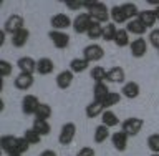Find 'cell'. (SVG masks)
Wrapping results in <instances>:
<instances>
[{
    "label": "cell",
    "mask_w": 159,
    "mask_h": 156,
    "mask_svg": "<svg viewBox=\"0 0 159 156\" xmlns=\"http://www.w3.org/2000/svg\"><path fill=\"white\" fill-rule=\"evenodd\" d=\"M84 3V8L88 10L89 17L93 18V22H98V23H108V20L111 18V15H109V8L104 5L103 2H98V0H94V2H83Z\"/></svg>",
    "instance_id": "1"
},
{
    "label": "cell",
    "mask_w": 159,
    "mask_h": 156,
    "mask_svg": "<svg viewBox=\"0 0 159 156\" xmlns=\"http://www.w3.org/2000/svg\"><path fill=\"white\" fill-rule=\"evenodd\" d=\"M144 126V120L143 118H138V116H131L128 120H124L121 123V130L128 135L129 138L131 136H138L141 133V130Z\"/></svg>",
    "instance_id": "2"
},
{
    "label": "cell",
    "mask_w": 159,
    "mask_h": 156,
    "mask_svg": "<svg viewBox=\"0 0 159 156\" xmlns=\"http://www.w3.org/2000/svg\"><path fill=\"white\" fill-rule=\"evenodd\" d=\"M75 136H76V125L73 121H66L60 130V135H58V143L61 146H68V144L73 143Z\"/></svg>",
    "instance_id": "3"
},
{
    "label": "cell",
    "mask_w": 159,
    "mask_h": 156,
    "mask_svg": "<svg viewBox=\"0 0 159 156\" xmlns=\"http://www.w3.org/2000/svg\"><path fill=\"white\" fill-rule=\"evenodd\" d=\"M103 57H104V50L98 43H89L83 48V58L89 63L99 62V60H103Z\"/></svg>",
    "instance_id": "4"
},
{
    "label": "cell",
    "mask_w": 159,
    "mask_h": 156,
    "mask_svg": "<svg viewBox=\"0 0 159 156\" xmlns=\"http://www.w3.org/2000/svg\"><path fill=\"white\" fill-rule=\"evenodd\" d=\"M22 28H25V18L20 13H12L3 23L5 33H10V35H13L15 32H18Z\"/></svg>",
    "instance_id": "5"
},
{
    "label": "cell",
    "mask_w": 159,
    "mask_h": 156,
    "mask_svg": "<svg viewBox=\"0 0 159 156\" xmlns=\"http://www.w3.org/2000/svg\"><path fill=\"white\" fill-rule=\"evenodd\" d=\"M91 23H93V18L89 17L88 12L78 13L76 17L73 18V30H75V33H88Z\"/></svg>",
    "instance_id": "6"
},
{
    "label": "cell",
    "mask_w": 159,
    "mask_h": 156,
    "mask_svg": "<svg viewBox=\"0 0 159 156\" xmlns=\"http://www.w3.org/2000/svg\"><path fill=\"white\" fill-rule=\"evenodd\" d=\"M50 25H52V30H60V32H65L70 27H73V20L68 17L66 13H57L50 18Z\"/></svg>",
    "instance_id": "7"
},
{
    "label": "cell",
    "mask_w": 159,
    "mask_h": 156,
    "mask_svg": "<svg viewBox=\"0 0 159 156\" xmlns=\"http://www.w3.org/2000/svg\"><path fill=\"white\" fill-rule=\"evenodd\" d=\"M48 37L52 40V43L57 47L58 50H65L70 45V35L66 32H60V30H50Z\"/></svg>",
    "instance_id": "8"
},
{
    "label": "cell",
    "mask_w": 159,
    "mask_h": 156,
    "mask_svg": "<svg viewBox=\"0 0 159 156\" xmlns=\"http://www.w3.org/2000/svg\"><path fill=\"white\" fill-rule=\"evenodd\" d=\"M38 106H40V100H38V97H35V95H25L22 98V111H23V115H27V116H30V115L35 116Z\"/></svg>",
    "instance_id": "9"
},
{
    "label": "cell",
    "mask_w": 159,
    "mask_h": 156,
    "mask_svg": "<svg viewBox=\"0 0 159 156\" xmlns=\"http://www.w3.org/2000/svg\"><path fill=\"white\" fill-rule=\"evenodd\" d=\"M17 144H18V136L15 135H3L0 138V148L5 154H17Z\"/></svg>",
    "instance_id": "10"
},
{
    "label": "cell",
    "mask_w": 159,
    "mask_h": 156,
    "mask_svg": "<svg viewBox=\"0 0 159 156\" xmlns=\"http://www.w3.org/2000/svg\"><path fill=\"white\" fill-rule=\"evenodd\" d=\"M129 52H131V55L134 58H143L148 52V42L143 37L134 38L133 42L129 43Z\"/></svg>",
    "instance_id": "11"
},
{
    "label": "cell",
    "mask_w": 159,
    "mask_h": 156,
    "mask_svg": "<svg viewBox=\"0 0 159 156\" xmlns=\"http://www.w3.org/2000/svg\"><path fill=\"white\" fill-rule=\"evenodd\" d=\"M35 83V78L33 75H28V73H18L17 77H15L13 80V85L17 90H22V92H27V90H30L33 87Z\"/></svg>",
    "instance_id": "12"
},
{
    "label": "cell",
    "mask_w": 159,
    "mask_h": 156,
    "mask_svg": "<svg viewBox=\"0 0 159 156\" xmlns=\"http://www.w3.org/2000/svg\"><path fill=\"white\" fill-rule=\"evenodd\" d=\"M128 139H129V136L123 131V130H118L116 133L111 135V143H113L114 149H116V151H119V153L126 151V148H128Z\"/></svg>",
    "instance_id": "13"
},
{
    "label": "cell",
    "mask_w": 159,
    "mask_h": 156,
    "mask_svg": "<svg viewBox=\"0 0 159 156\" xmlns=\"http://www.w3.org/2000/svg\"><path fill=\"white\" fill-rule=\"evenodd\" d=\"M73 80H75V73L71 70H63V72H60L57 75V78H55V82H57V87L60 90H66L73 85Z\"/></svg>",
    "instance_id": "14"
},
{
    "label": "cell",
    "mask_w": 159,
    "mask_h": 156,
    "mask_svg": "<svg viewBox=\"0 0 159 156\" xmlns=\"http://www.w3.org/2000/svg\"><path fill=\"white\" fill-rule=\"evenodd\" d=\"M17 67L20 70V73L33 75L37 72V60H33L32 57H20L17 60Z\"/></svg>",
    "instance_id": "15"
},
{
    "label": "cell",
    "mask_w": 159,
    "mask_h": 156,
    "mask_svg": "<svg viewBox=\"0 0 159 156\" xmlns=\"http://www.w3.org/2000/svg\"><path fill=\"white\" fill-rule=\"evenodd\" d=\"M126 80V72L123 67H113L106 73V83H124Z\"/></svg>",
    "instance_id": "16"
},
{
    "label": "cell",
    "mask_w": 159,
    "mask_h": 156,
    "mask_svg": "<svg viewBox=\"0 0 159 156\" xmlns=\"http://www.w3.org/2000/svg\"><path fill=\"white\" fill-rule=\"evenodd\" d=\"M139 93H141V87H139L138 82H126L123 85V88H121V95L124 98H128V100L138 98Z\"/></svg>",
    "instance_id": "17"
},
{
    "label": "cell",
    "mask_w": 159,
    "mask_h": 156,
    "mask_svg": "<svg viewBox=\"0 0 159 156\" xmlns=\"http://www.w3.org/2000/svg\"><path fill=\"white\" fill-rule=\"evenodd\" d=\"M28 38H30V30H28V28H22V30L15 32L12 37H10V42H12L13 47L22 48V47H25V45H27Z\"/></svg>",
    "instance_id": "18"
},
{
    "label": "cell",
    "mask_w": 159,
    "mask_h": 156,
    "mask_svg": "<svg viewBox=\"0 0 159 156\" xmlns=\"http://www.w3.org/2000/svg\"><path fill=\"white\" fill-rule=\"evenodd\" d=\"M53 70H55V63L52 58L43 57V58L37 60V73L38 75H50V73H53Z\"/></svg>",
    "instance_id": "19"
},
{
    "label": "cell",
    "mask_w": 159,
    "mask_h": 156,
    "mask_svg": "<svg viewBox=\"0 0 159 156\" xmlns=\"http://www.w3.org/2000/svg\"><path fill=\"white\" fill-rule=\"evenodd\" d=\"M109 93H111V92H109V87H108L106 82L94 83V87H93V100H96V102H103Z\"/></svg>",
    "instance_id": "20"
},
{
    "label": "cell",
    "mask_w": 159,
    "mask_h": 156,
    "mask_svg": "<svg viewBox=\"0 0 159 156\" xmlns=\"http://www.w3.org/2000/svg\"><path fill=\"white\" fill-rule=\"evenodd\" d=\"M84 113H86L88 118H96V116H101L104 113V106L101 102H96V100H93L91 103L86 105V108H84Z\"/></svg>",
    "instance_id": "21"
},
{
    "label": "cell",
    "mask_w": 159,
    "mask_h": 156,
    "mask_svg": "<svg viewBox=\"0 0 159 156\" xmlns=\"http://www.w3.org/2000/svg\"><path fill=\"white\" fill-rule=\"evenodd\" d=\"M138 18L144 23L146 28H152L157 22V17H156V12H154V10H141L138 15Z\"/></svg>",
    "instance_id": "22"
},
{
    "label": "cell",
    "mask_w": 159,
    "mask_h": 156,
    "mask_svg": "<svg viewBox=\"0 0 159 156\" xmlns=\"http://www.w3.org/2000/svg\"><path fill=\"white\" fill-rule=\"evenodd\" d=\"M126 30H128L129 35L133 33V35H139V37H141V35L146 33L148 28L144 27V23L139 18H134V20H129V22L126 23Z\"/></svg>",
    "instance_id": "23"
},
{
    "label": "cell",
    "mask_w": 159,
    "mask_h": 156,
    "mask_svg": "<svg viewBox=\"0 0 159 156\" xmlns=\"http://www.w3.org/2000/svg\"><path fill=\"white\" fill-rule=\"evenodd\" d=\"M101 125H104V126L108 128H114L119 125V118L118 115L113 111V110H104V113L101 115Z\"/></svg>",
    "instance_id": "24"
},
{
    "label": "cell",
    "mask_w": 159,
    "mask_h": 156,
    "mask_svg": "<svg viewBox=\"0 0 159 156\" xmlns=\"http://www.w3.org/2000/svg\"><path fill=\"white\" fill-rule=\"evenodd\" d=\"M108 138H111V133H109V128L104 126V125H98L96 128H94V135H93V139L94 143L101 144L104 143Z\"/></svg>",
    "instance_id": "25"
},
{
    "label": "cell",
    "mask_w": 159,
    "mask_h": 156,
    "mask_svg": "<svg viewBox=\"0 0 159 156\" xmlns=\"http://www.w3.org/2000/svg\"><path fill=\"white\" fill-rule=\"evenodd\" d=\"M109 15H111V22L116 25V23H128V18H126V15H124L123 12V8H121V5H114V7L109 8Z\"/></svg>",
    "instance_id": "26"
},
{
    "label": "cell",
    "mask_w": 159,
    "mask_h": 156,
    "mask_svg": "<svg viewBox=\"0 0 159 156\" xmlns=\"http://www.w3.org/2000/svg\"><path fill=\"white\" fill-rule=\"evenodd\" d=\"M89 68V62H86L83 57L81 58H73L71 62H70V70H71L73 73H83L86 72Z\"/></svg>",
    "instance_id": "27"
},
{
    "label": "cell",
    "mask_w": 159,
    "mask_h": 156,
    "mask_svg": "<svg viewBox=\"0 0 159 156\" xmlns=\"http://www.w3.org/2000/svg\"><path fill=\"white\" fill-rule=\"evenodd\" d=\"M121 8H123L124 15H126L128 22H129V20L138 18L139 12H141V10H139V8L136 7V3H133V2H124V3H121Z\"/></svg>",
    "instance_id": "28"
},
{
    "label": "cell",
    "mask_w": 159,
    "mask_h": 156,
    "mask_svg": "<svg viewBox=\"0 0 159 156\" xmlns=\"http://www.w3.org/2000/svg\"><path fill=\"white\" fill-rule=\"evenodd\" d=\"M32 128L40 135V136H47V135H50V131H52L50 121H45V120H33Z\"/></svg>",
    "instance_id": "29"
},
{
    "label": "cell",
    "mask_w": 159,
    "mask_h": 156,
    "mask_svg": "<svg viewBox=\"0 0 159 156\" xmlns=\"http://www.w3.org/2000/svg\"><path fill=\"white\" fill-rule=\"evenodd\" d=\"M131 40H129V33L126 28H118V33H116V38H114V45L119 48L123 47H129Z\"/></svg>",
    "instance_id": "30"
},
{
    "label": "cell",
    "mask_w": 159,
    "mask_h": 156,
    "mask_svg": "<svg viewBox=\"0 0 159 156\" xmlns=\"http://www.w3.org/2000/svg\"><path fill=\"white\" fill-rule=\"evenodd\" d=\"M106 73L108 70H104L101 65H96V67H93L89 70V77L94 83H99V82H106Z\"/></svg>",
    "instance_id": "31"
},
{
    "label": "cell",
    "mask_w": 159,
    "mask_h": 156,
    "mask_svg": "<svg viewBox=\"0 0 159 156\" xmlns=\"http://www.w3.org/2000/svg\"><path fill=\"white\" fill-rule=\"evenodd\" d=\"M116 33H118L116 25L114 23H106V25H103V37H101V40H104V42H114Z\"/></svg>",
    "instance_id": "32"
},
{
    "label": "cell",
    "mask_w": 159,
    "mask_h": 156,
    "mask_svg": "<svg viewBox=\"0 0 159 156\" xmlns=\"http://www.w3.org/2000/svg\"><path fill=\"white\" fill-rule=\"evenodd\" d=\"M121 98H123V95L121 93H116V92H111L108 95L106 98L103 100V106H104V110H111L113 106H116V105L121 102Z\"/></svg>",
    "instance_id": "33"
},
{
    "label": "cell",
    "mask_w": 159,
    "mask_h": 156,
    "mask_svg": "<svg viewBox=\"0 0 159 156\" xmlns=\"http://www.w3.org/2000/svg\"><path fill=\"white\" fill-rule=\"evenodd\" d=\"M50 118H52V106L48 103H40L37 113H35V120H45V121H48Z\"/></svg>",
    "instance_id": "34"
},
{
    "label": "cell",
    "mask_w": 159,
    "mask_h": 156,
    "mask_svg": "<svg viewBox=\"0 0 159 156\" xmlns=\"http://www.w3.org/2000/svg\"><path fill=\"white\" fill-rule=\"evenodd\" d=\"M86 37L89 40H98V38H101L103 37V25L101 23H98V22H93L91 23V27H89L88 30V33H86Z\"/></svg>",
    "instance_id": "35"
},
{
    "label": "cell",
    "mask_w": 159,
    "mask_h": 156,
    "mask_svg": "<svg viewBox=\"0 0 159 156\" xmlns=\"http://www.w3.org/2000/svg\"><path fill=\"white\" fill-rule=\"evenodd\" d=\"M23 138L27 139V143L32 146V144H38L40 143V139H42V136L35 131L33 128H28V130H25L23 131Z\"/></svg>",
    "instance_id": "36"
},
{
    "label": "cell",
    "mask_w": 159,
    "mask_h": 156,
    "mask_svg": "<svg viewBox=\"0 0 159 156\" xmlns=\"http://www.w3.org/2000/svg\"><path fill=\"white\" fill-rule=\"evenodd\" d=\"M146 143H148L149 151H151V153H157V154H159V133L149 135L148 139H146Z\"/></svg>",
    "instance_id": "37"
},
{
    "label": "cell",
    "mask_w": 159,
    "mask_h": 156,
    "mask_svg": "<svg viewBox=\"0 0 159 156\" xmlns=\"http://www.w3.org/2000/svg\"><path fill=\"white\" fill-rule=\"evenodd\" d=\"M12 72H13V65L7 62V60H0V77L5 80L7 77L12 75Z\"/></svg>",
    "instance_id": "38"
},
{
    "label": "cell",
    "mask_w": 159,
    "mask_h": 156,
    "mask_svg": "<svg viewBox=\"0 0 159 156\" xmlns=\"http://www.w3.org/2000/svg\"><path fill=\"white\" fill-rule=\"evenodd\" d=\"M149 43L152 45L156 50H159V28H152L151 32H149Z\"/></svg>",
    "instance_id": "39"
},
{
    "label": "cell",
    "mask_w": 159,
    "mask_h": 156,
    "mask_svg": "<svg viewBox=\"0 0 159 156\" xmlns=\"http://www.w3.org/2000/svg\"><path fill=\"white\" fill-rule=\"evenodd\" d=\"M65 5H66V8H70V10L84 8V3H83V2H76V0H66V2H65Z\"/></svg>",
    "instance_id": "40"
},
{
    "label": "cell",
    "mask_w": 159,
    "mask_h": 156,
    "mask_svg": "<svg viewBox=\"0 0 159 156\" xmlns=\"http://www.w3.org/2000/svg\"><path fill=\"white\" fill-rule=\"evenodd\" d=\"M76 156H96V151L91 148V146H83L78 149Z\"/></svg>",
    "instance_id": "41"
},
{
    "label": "cell",
    "mask_w": 159,
    "mask_h": 156,
    "mask_svg": "<svg viewBox=\"0 0 159 156\" xmlns=\"http://www.w3.org/2000/svg\"><path fill=\"white\" fill-rule=\"evenodd\" d=\"M38 156H58L57 151H53V149H45V151H42Z\"/></svg>",
    "instance_id": "42"
},
{
    "label": "cell",
    "mask_w": 159,
    "mask_h": 156,
    "mask_svg": "<svg viewBox=\"0 0 159 156\" xmlns=\"http://www.w3.org/2000/svg\"><path fill=\"white\" fill-rule=\"evenodd\" d=\"M5 35L7 33H5V30L2 28L0 30V47H3V43H5Z\"/></svg>",
    "instance_id": "43"
},
{
    "label": "cell",
    "mask_w": 159,
    "mask_h": 156,
    "mask_svg": "<svg viewBox=\"0 0 159 156\" xmlns=\"http://www.w3.org/2000/svg\"><path fill=\"white\" fill-rule=\"evenodd\" d=\"M154 12H156V17H157V20H159V5H157L156 8H154Z\"/></svg>",
    "instance_id": "44"
},
{
    "label": "cell",
    "mask_w": 159,
    "mask_h": 156,
    "mask_svg": "<svg viewBox=\"0 0 159 156\" xmlns=\"http://www.w3.org/2000/svg\"><path fill=\"white\" fill-rule=\"evenodd\" d=\"M151 156H159V154H157V153H152V154H151Z\"/></svg>",
    "instance_id": "45"
},
{
    "label": "cell",
    "mask_w": 159,
    "mask_h": 156,
    "mask_svg": "<svg viewBox=\"0 0 159 156\" xmlns=\"http://www.w3.org/2000/svg\"><path fill=\"white\" fill-rule=\"evenodd\" d=\"M8 156H20V154H8Z\"/></svg>",
    "instance_id": "46"
},
{
    "label": "cell",
    "mask_w": 159,
    "mask_h": 156,
    "mask_svg": "<svg viewBox=\"0 0 159 156\" xmlns=\"http://www.w3.org/2000/svg\"><path fill=\"white\" fill-rule=\"evenodd\" d=\"M157 53H159V50H157Z\"/></svg>",
    "instance_id": "47"
}]
</instances>
